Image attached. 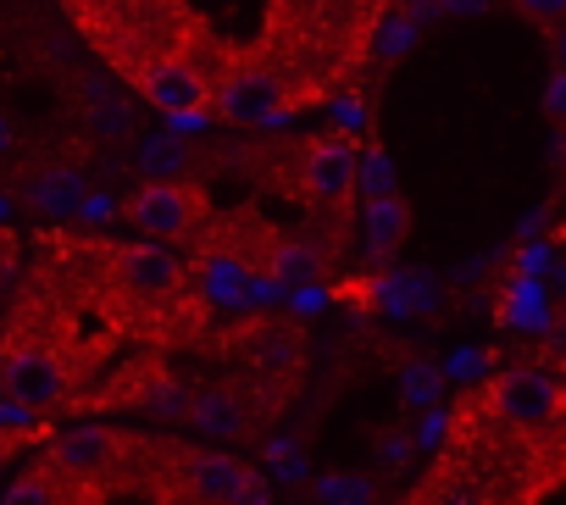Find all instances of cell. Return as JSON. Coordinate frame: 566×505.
I'll return each instance as SVG.
<instances>
[{
	"label": "cell",
	"instance_id": "1",
	"mask_svg": "<svg viewBox=\"0 0 566 505\" xmlns=\"http://www.w3.org/2000/svg\"><path fill=\"white\" fill-rule=\"evenodd\" d=\"M62 7L78 23V34L106 56V67L123 73L128 84H139L161 62H200L211 73H228L217 67L228 45L211 40V29L184 0H62Z\"/></svg>",
	"mask_w": 566,
	"mask_h": 505
},
{
	"label": "cell",
	"instance_id": "2",
	"mask_svg": "<svg viewBox=\"0 0 566 505\" xmlns=\"http://www.w3.org/2000/svg\"><path fill=\"white\" fill-rule=\"evenodd\" d=\"M90 367V345H78L62 301L34 284L0 334V389H7L23 411H62L73 406L78 383Z\"/></svg>",
	"mask_w": 566,
	"mask_h": 505
},
{
	"label": "cell",
	"instance_id": "3",
	"mask_svg": "<svg viewBox=\"0 0 566 505\" xmlns=\"http://www.w3.org/2000/svg\"><path fill=\"white\" fill-rule=\"evenodd\" d=\"M184 505H266L261 472L222 450H195V444H161V494Z\"/></svg>",
	"mask_w": 566,
	"mask_h": 505
},
{
	"label": "cell",
	"instance_id": "4",
	"mask_svg": "<svg viewBox=\"0 0 566 505\" xmlns=\"http://www.w3.org/2000/svg\"><path fill=\"white\" fill-rule=\"evenodd\" d=\"M301 101H312L306 84L283 78L277 67H261V62L228 67V73L217 78V90H211V112H217L222 123H233V128H272V123L290 117Z\"/></svg>",
	"mask_w": 566,
	"mask_h": 505
},
{
	"label": "cell",
	"instance_id": "5",
	"mask_svg": "<svg viewBox=\"0 0 566 505\" xmlns=\"http://www.w3.org/2000/svg\"><path fill=\"white\" fill-rule=\"evenodd\" d=\"M123 217L156 244H184L211 217V200H206V189H195L184 178H150L128 194Z\"/></svg>",
	"mask_w": 566,
	"mask_h": 505
},
{
	"label": "cell",
	"instance_id": "6",
	"mask_svg": "<svg viewBox=\"0 0 566 505\" xmlns=\"http://www.w3.org/2000/svg\"><path fill=\"white\" fill-rule=\"evenodd\" d=\"M483 406L511 428H549L566 417V389L538 367H511L483 389Z\"/></svg>",
	"mask_w": 566,
	"mask_h": 505
},
{
	"label": "cell",
	"instance_id": "7",
	"mask_svg": "<svg viewBox=\"0 0 566 505\" xmlns=\"http://www.w3.org/2000/svg\"><path fill=\"white\" fill-rule=\"evenodd\" d=\"M356 172H361V156L345 134H323L306 145V161H301V183L317 206H334V200H350L356 194Z\"/></svg>",
	"mask_w": 566,
	"mask_h": 505
},
{
	"label": "cell",
	"instance_id": "8",
	"mask_svg": "<svg viewBox=\"0 0 566 505\" xmlns=\"http://www.w3.org/2000/svg\"><path fill=\"white\" fill-rule=\"evenodd\" d=\"M18 200L29 211H45V217H62V211H78L84 200V172L73 161H34L18 172Z\"/></svg>",
	"mask_w": 566,
	"mask_h": 505
},
{
	"label": "cell",
	"instance_id": "9",
	"mask_svg": "<svg viewBox=\"0 0 566 505\" xmlns=\"http://www.w3.org/2000/svg\"><path fill=\"white\" fill-rule=\"evenodd\" d=\"M189 428H200L206 439H244L255 428V411L239 383H206L200 394H189Z\"/></svg>",
	"mask_w": 566,
	"mask_h": 505
},
{
	"label": "cell",
	"instance_id": "10",
	"mask_svg": "<svg viewBox=\"0 0 566 505\" xmlns=\"http://www.w3.org/2000/svg\"><path fill=\"white\" fill-rule=\"evenodd\" d=\"M406 233H411V206L400 200V194H389V200H367V233H361V244H367V262H395V250L406 244Z\"/></svg>",
	"mask_w": 566,
	"mask_h": 505
},
{
	"label": "cell",
	"instance_id": "11",
	"mask_svg": "<svg viewBox=\"0 0 566 505\" xmlns=\"http://www.w3.org/2000/svg\"><path fill=\"white\" fill-rule=\"evenodd\" d=\"M266 278H277V284H317V278H323V256H317L312 244L272 239V250H266Z\"/></svg>",
	"mask_w": 566,
	"mask_h": 505
},
{
	"label": "cell",
	"instance_id": "12",
	"mask_svg": "<svg viewBox=\"0 0 566 505\" xmlns=\"http://www.w3.org/2000/svg\"><path fill=\"white\" fill-rule=\"evenodd\" d=\"M0 505H73V494L62 488V477L40 461V466H29L7 494H0Z\"/></svg>",
	"mask_w": 566,
	"mask_h": 505
},
{
	"label": "cell",
	"instance_id": "13",
	"mask_svg": "<svg viewBox=\"0 0 566 505\" xmlns=\"http://www.w3.org/2000/svg\"><path fill=\"white\" fill-rule=\"evenodd\" d=\"M356 183L367 189V200H389L395 194V161L373 145L367 156H361V172H356Z\"/></svg>",
	"mask_w": 566,
	"mask_h": 505
},
{
	"label": "cell",
	"instance_id": "14",
	"mask_svg": "<svg viewBox=\"0 0 566 505\" xmlns=\"http://www.w3.org/2000/svg\"><path fill=\"white\" fill-rule=\"evenodd\" d=\"M516 12L538 29H555V23H566V0H516Z\"/></svg>",
	"mask_w": 566,
	"mask_h": 505
},
{
	"label": "cell",
	"instance_id": "15",
	"mask_svg": "<svg viewBox=\"0 0 566 505\" xmlns=\"http://www.w3.org/2000/svg\"><path fill=\"white\" fill-rule=\"evenodd\" d=\"M12 273H18V239H12L7 228H0V290L12 284Z\"/></svg>",
	"mask_w": 566,
	"mask_h": 505
},
{
	"label": "cell",
	"instance_id": "16",
	"mask_svg": "<svg viewBox=\"0 0 566 505\" xmlns=\"http://www.w3.org/2000/svg\"><path fill=\"white\" fill-rule=\"evenodd\" d=\"M549 117H566V73L549 78Z\"/></svg>",
	"mask_w": 566,
	"mask_h": 505
},
{
	"label": "cell",
	"instance_id": "17",
	"mask_svg": "<svg viewBox=\"0 0 566 505\" xmlns=\"http://www.w3.org/2000/svg\"><path fill=\"white\" fill-rule=\"evenodd\" d=\"M0 156H12V123L0 117Z\"/></svg>",
	"mask_w": 566,
	"mask_h": 505
}]
</instances>
